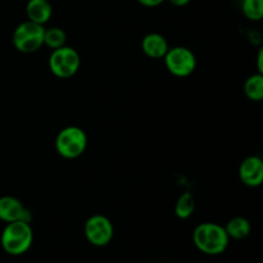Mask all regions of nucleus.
Listing matches in <instances>:
<instances>
[{
    "label": "nucleus",
    "mask_w": 263,
    "mask_h": 263,
    "mask_svg": "<svg viewBox=\"0 0 263 263\" xmlns=\"http://www.w3.org/2000/svg\"><path fill=\"white\" fill-rule=\"evenodd\" d=\"M193 241L198 251L208 256H218L226 251L229 246L228 233L225 228L212 222H204L198 225L193 233Z\"/></svg>",
    "instance_id": "1"
},
{
    "label": "nucleus",
    "mask_w": 263,
    "mask_h": 263,
    "mask_svg": "<svg viewBox=\"0 0 263 263\" xmlns=\"http://www.w3.org/2000/svg\"><path fill=\"white\" fill-rule=\"evenodd\" d=\"M32 229H31L30 222H25V221H14V222L7 223L0 238L2 248L10 256L25 254L32 246Z\"/></svg>",
    "instance_id": "2"
},
{
    "label": "nucleus",
    "mask_w": 263,
    "mask_h": 263,
    "mask_svg": "<svg viewBox=\"0 0 263 263\" xmlns=\"http://www.w3.org/2000/svg\"><path fill=\"white\" fill-rule=\"evenodd\" d=\"M87 146V136L82 128L68 126L58 133L55 138V149L59 156L74 159L81 156Z\"/></svg>",
    "instance_id": "3"
},
{
    "label": "nucleus",
    "mask_w": 263,
    "mask_h": 263,
    "mask_svg": "<svg viewBox=\"0 0 263 263\" xmlns=\"http://www.w3.org/2000/svg\"><path fill=\"white\" fill-rule=\"evenodd\" d=\"M44 32L45 27L43 25L26 21L18 25L13 32V45L21 53H35L44 45Z\"/></svg>",
    "instance_id": "4"
},
{
    "label": "nucleus",
    "mask_w": 263,
    "mask_h": 263,
    "mask_svg": "<svg viewBox=\"0 0 263 263\" xmlns=\"http://www.w3.org/2000/svg\"><path fill=\"white\" fill-rule=\"evenodd\" d=\"M80 63L81 59L79 53L73 48L66 45L54 49L49 58V68L54 76L59 79H68L76 74L80 68Z\"/></svg>",
    "instance_id": "5"
},
{
    "label": "nucleus",
    "mask_w": 263,
    "mask_h": 263,
    "mask_svg": "<svg viewBox=\"0 0 263 263\" xmlns=\"http://www.w3.org/2000/svg\"><path fill=\"white\" fill-rule=\"evenodd\" d=\"M163 58L167 69L177 77L189 76L197 67L194 53L184 46H175L168 49Z\"/></svg>",
    "instance_id": "6"
},
{
    "label": "nucleus",
    "mask_w": 263,
    "mask_h": 263,
    "mask_svg": "<svg viewBox=\"0 0 263 263\" xmlns=\"http://www.w3.org/2000/svg\"><path fill=\"white\" fill-rule=\"evenodd\" d=\"M84 233L90 244L95 247H105L113 238V225L105 216L94 215L85 222Z\"/></svg>",
    "instance_id": "7"
},
{
    "label": "nucleus",
    "mask_w": 263,
    "mask_h": 263,
    "mask_svg": "<svg viewBox=\"0 0 263 263\" xmlns=\"http://www.w3.org/2000/svg\"><path fill=\"white\" fill-rule=\"evenodd\" d=\"M32 213L21 203L20 199L10 195L0 197V221L3 222H14V221H25L31 222Z\"/></svg>",
    "instance_id": "8"
},
{
    "label": "nucleus",
    "mask_w": 263,
    "mask_h": 263,
    "mask_svg": "<svg viewBox=\"0 0 263 263\" xmlns=\"http://www.w3.org/2000/svg\"><path fill=\"white\" fill-rule=\"evenodd\" d=\"M239 177L247 186H259L263 181V162L259 157L252 156L243 161L239 167Z\"/></svg>",
    "instance_id": "9"
},
{
    "label": "nucleus",
    "mask_w": 263,
    "mask_h": 263,
    "mask_svg": "<svg viewBox=\"0 0 263 263\" xmlns=\"http://www.w3.org/2000/svg\"><path fill=\"white\" fill-rule=\"evenodd\" d=\"M26 13L28 21L44 26L50 20L53 8L49 0H28L26 5Z\"/></svg>",
    "instance_id": "10"
},
{
    "label": "nucleus",
    "mask_w": 263,
    "mask_h": 263,
    "mask_svg": "<svg viewBox=\"0 0 263 263\" xmlns=\"http://www.w3.org/2000/svg\"><path fill=\"white\" fill-rule=\"evenodd\" d=\"M141 48H143V51L146 55L154 59L163 58L166 55L167 50L170 49L166 39L161 33L156 32L148 33L143 39V41H141Z\"/></svg>",
    "instance_id": "11"
},
{
    "label": "nucleus",
    "mask_w": 263,
    "mask_h": 263,
    "mask_svg": "<svg viewBox=\"0 0 263 263\" xmlns=\"http://www.w3.org/2000/svg\"><path fill=\"white\" fill-rule=\"evenodd\" d=\"M225 230L228 233L229 238L235 239V240H241L246 239L251 234L252 226L251 222L246 217H234L231 218L225 226Z\"/></svg>",
    "instance_id": "12"
},
{
    "label": "nucleus",
    "mask_w": 263,
    "mask_h": 263,
    "mask_svg": "<svg viewBox=\"0 0 263 263\" xmlns=\"http://www.w3.org/2000/svg\"><path fill=\"white\" fill-rule=\"evenodd\" d=\"M244 92L253 102H261L263 99V74L258 72L248 77L244 84Z\"/></svg>",
    "instance_id": "13"
},
{
    "label": "nucleus",
    "mask_w": 263,
    "mask_h": 263,
    "mask_svg": "<svg viewBox=\"0 0 263 263\" xmlns=\"http://www.w3.org/2000/svg\"><path fill=\"white\" fill-rule=\"evenodd\" d=\"M195 210L194 198L190 193H184L181 197L177 199L176 205H175V213L181 220H186L193 215Z\"/></svg>",
    "instance_id": "14"
},
{
    "label": "nucleus",
    "mask_w": 263,
    "mask_h": 263,
    "mask_svg": "<svg viewBox=\"0 0 263 263\" xmlns=\"http://www.w3.org/2000/svg\"><path fill=\"white\" fill-rule=\"evenodd\" d=\"M66 32L59 27H50L45 28L44 32V45H46L50 49H58L64 46L66 44Z\"/></svg>",
    "instance_id": "15"
},
{
    "label": "nucleus",
    "mask_w": 263,
    "mask_h": 263,
    "mask_svg": "<svg viewBox=\"0 0 263 263\" xmlns=\"http://www.w3.org/2000/svg\"><path fill=\"white\" fill-rule=\"evenodd\" d=\"M244 15L251 21H261L263 17V0H243Z\"/></svg>",
    "instance_id": "16"
},
{
    "label": "nucleus",
    "mask_w": 263,
    "mask_h": 263,
    "mask_svg": "<svg viewBox=\"0 0 263 263\" xmlns=\"http://www.w3.org/2000/svg\"><path fill=\"white\" fill-rule=\"evenodd\" d=\"M141 5L144 7H148V8H153V7H158L161 5L164 0H138Z\"/></svg>",
    "instance_id": "17"
},
{
    "label": "nucleus",
    "mask_w": 263,
    "mask_h": 263,
    "mask_svg": "<svg viewBox=\"0 0 263 263\" xmlns=\"http://www.w3.org/2000/svg\"><path fill=\"white\" fill-rule=\"evenodd\" d=\"M168 2L171 3V4L176 5V7H184V5L189 4L190 0H168Z\"/></svg>",
    "instance_id": "18"
},
{
    "label": "nucleus",
    "mask_w": 263,
    "mask_h": 263,
    "mask_svg": "<svg viewBox=\"0 0 263 263\" xmlns=\"http://www.w3.org/2000/svg\"><path fill=\"white\" fill-rule=\"evenodd\" d=\"M257 61H258V72H259V73H262V72H263V66H262V61H263V50H259V53H258V58H257Z\"/></svg>",
    "instance_id": "19"
}]
</instances>
